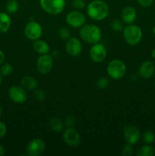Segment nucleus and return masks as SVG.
I'll return each instance as SVG.
<instances>
[{
    "label": "nucleus",
    "instance_id": "nucleus-1",
    "mask_svg": "<svg viewBox=\"0 0 155 156\" xmlns=\"http://www.w3.org/2000/svg\"><path fill=\"white\" fill-rule=\"evenodd\" d=\"M87 13L94 21H102L108 16L109 7L103 0H94L88 5Z\"/></svg>",
    "mask_w": 155,
    "mask_h": 156
},
{
    "label": "nucleus",
    "instance_id": "nucleus-2",
    "mask_svg": "<svg viewBox=\"0 0 155 156\" xmlns=\"http://www.w3.org/2000/svg\"><path fill=\"white\" fill-rule=\"evenodd\" d=\"M81 38L84 42L91 44L98 43L101 40V30L98 26L94 24H87L83 25L79 31Z\"/></svg>",
    "mask_w": 155,
    "mask_h": 156
},
{
    "label": "nucleus",
    "instance_id": "nucleus-3",
    "mask_svg": "<svg viewBox=\"0 0 155 156\" xmlns=\"http://www.w3.org/2000/svg\"><path fill=\"white\" fill-rule=\"evenodd\" d=\"M123 37L127 44L136 45L142 38V30L141 27L135 24H129L123 30Z\"/></svg>",
    "mask_w": 155,
    "mask_h": 156
},
{
    "label": "nucleus",
    "instance_id": "nucleus-4",
    "mask_svg": "<svg viewBox=\"0 0 155 156\" xmlns=\"http://www.w3.org/2000/svg\"><path fill=\"white\" fill-rule=\"evenodd\" d=\"M40 5L46 13L58 15L63 12L65 0H40Z\"/></svg>",
    "mask_w": 155,
    "mask_h": 156
},
{
    "label": "nucleus",
    "instance_id": "nucleus-5",
    "mask_svg": "<svg viewBox=\"0 0 155 156\" xmlns=\"http://www.w3.org/2000/svg\"><path fill=\"white\" fill-rule=\"evenodd\" d=\"M126 73V66L122 61L113 59L107 66V74L112 79L118 80L122 79Z\"/></svg>",
    "mask_w": 155,
    "mask_h": 156
},
{
    "label": "nucleus",
    "instance_id": "nucleus-6",
    "mask_svg": "<svg viewBox=\"0 0 155 156\" xmlns=\"http://www.w3.org/2000/svg\"><path fill=\"white\" fill-rule=\"evenodd\" d=\"M123 136L126 143L133 146L141 139V133L134 125H126L123 129Z\"/></svg>",
    "mask_w": 155,
    "mask_h": 156
},
{
    "label": "nucleus",
    "instance_id": "nucleus-7",
    "mask_svg": "<svg viewBox=\"0 0 155 156\" xmlns=\"http://www.w3.org/2000/svg\"><path fill=\"white\" fill-rule=\"evenodd\" d=\"M66 22L71 27H81L86 22V17L78 10L71 11L67 15Z\"/></svg>",
    "mask_w": 155,
    "mask_h": 156
},
{
    "label": "nucleus",
    "instance_id": "nucleus-8",
    "mask_svg": "<svg viewBox=\"0 0 155 156\" xmlns=\"http://www.w3.org/2000/svg\"><path fill=\"white\" fill-rule=\"evenodd\" d=\"M43 33L42 26L35 21H30L27 24L24 28L25 36L31 41H36L41 37Z\"/></svg>",
    "mask_w": 155,
    "mask_h": 156
},
{
    "label": "nucleus",
    "instance_id": "nucleus-9",
    "mask_svg": "<svg viewBox=\"0 0 155 156\" xmlns=\"http://www.w3.org/2000/svg\"><path fill=\"white\" fill-rule=\"evenodd\" d=\"M9 97L14 103L23 104L27 100V92L22 86L13 85L9 89Z\"/></svg>",
    "mask_w": 155,
    "mask_h": 156
},
{
    "label": "nucleus",
    "instance_id": "nucleus-10",
    "mask_svg": "<svg viewBox=\"0 0 155 156\" xmlns=\"http://www.w3.org/2000/svg\"><path fill=\"white\" fill-rule=\"evenodd\" d=\"M53 58L51 55L46 53L40 55L36 61V68L41 74H47L53 68Z\"/></svg>",
    "mask_w": 155,
    "mask_h": 156
},
{
    "label": "nucleus",
    "instance_id": "nucleus-11",
    "mask_svg": "<svg viewBox=\"0 0 155 156\" xmlns=\"http://www.w3.org/2000/svg\"><path fill=\"white\" fill-rule=\"evenodd\" d=\"M46 148L45 143L41 139L36 138L28 143L26 149V152L28 155L38 156L44 152Z\"/></svg>",
    "mask_w": 155,
    "mask_h": 156
},
{
    "label": "nucleus",
    "instance_id": "nucleus-12",
    "mask_svg": "<svg viewBox=\"0 0 155 156\" xmlns=\"http://www.w3.org/2000/svg\"><path fill=\"white\" fill-rule=\"evenodd\" d=\"M107 56L106 49L103 44L97 43L91 47L90 50V57L94 62H101L106 59Z\"/></svg>",
    "mask_w": 155,
    "mask_h": 156
},
{
    "label": "nucleus",
    "instance_id": "nucleus-13",
    "mask_svg": "<svg viewBox=\"0 0 155 156\" xmlns=\"http://www.w3.org/2000/svg\"><path fill=\"white\" fill-rule=\"evenodd\" d=\"M63 140L68 146L76 147L80 145L81 136L75 129L72 127H68L63 133Z\"/></svg>",
    "mask_w": 155,
    "mask_h": 156
},
{
    "label": "nucleus",
    "instance_id": "nucleus-14",
    "mask_svg": "<svg viewBox=\"0 0 155 156\" xmlns=\"http://www.w3.org/2000/svg\"><path fill=\"white\" fill-rule=\"evenodd\" d=\"M65 50L69 56H77L81 53L82 44L76 37H70L66 41Z\"/></svg>",
    "mask_w": 155,
    "mask_h": 156
},
{
    "label": "nucleus",
    "instance_id": "nucleus-15",
    "mask_svg": "<svg viewBox=\"0 0 155 156\" xmlns=\"http://www.w3.org/2000/svg\"><path fill=\"white\" fill-rule=\"evenodd\" d=\"M155 72V64L150 60H146L141 64L138 69V74L143 79H150Z\"/></svg>",
    "mask_w": 155,
    "mask_h": 156
},
{
    "label": "nucleus",
    "instance_id": "nucleus-16",
    "mask_svg": "<svg viewBox=\"0 0 155 156\" xmlns=\"http://www.w3.org/2000/svg\"><path fill=\"white\" fill-rule=\"evenodd\" d=\"M136 10L132 6H126L122 9L121 13L122 21L127 24H131L136 20Z\"/></svg>",
    "mask_w": 155,
    "mask_h": 156
},
{
    "label": "nucleus",
    "instance_id": "nucleus-17",
    "mask_svg": "<svg viewBox=\"0 0 155 156\" xmlns=\"http://www.w3.org/2000/svg\"><path fill=\"white\" fill-rule=\"evenodd\" d=\"M33 48L39 54L43 55L48 53L50 52V46L46 41L42 40H36L33 44Z\"/></svg>",
    "mask_w": 155,
    "mask_h": 156
},
{
    "label": "nucleus",
    "instance_id": "nucleus-18",
    "mask_svg": "<svg viewBox=\"0 0 155 156\" xmlns=\"http://www.w3.org/2000/svg\"><path fill=\"white\" fill-rule=\"evenodd\" d=\"M21 85L26 90L33 91L38 86L37 81L32 76H25L21 80Z\"/></svg>",
    "mask_w": 155,
    "mask_h": 156
},
{
    "label": "nucleus",
    "instance_id": "nucleus-19",
    "mask_svg": "<svg viewBox=\"0 0 155 156\" xmlns=\"http://www.w3.org/2000/svg\"><path fill=\"white\" fill-rule=\"evenodd\" d=\"M12 24L11 18L7 13L0 12V33H6L9 30Z\"/></svg>",
    "mask_w": 155,
    "mask_h": 156
},
{
    "label": "nucleus",
    "instance_id": "nucleus-20",
    "mask_svg": "<svg viewBox=\"0 0 155 156\" xmlns=\"http://www.w3.org/2000/svg\"><path fill=\"white\" fill-rule=\"evenodd\" d=\"M49 126L51 129V130L54 131L56 133H59L63 130L64 123L60 119L53 117L49 122Z\"/></svg>",
    "mask_w": 155,
    "mask_h": 156
},
{
    "label": "nucleus",
    "instance_id": "nucleus-21",
    "mask_svg": "<svg viewBox=\"0 0 155 156\" xmlns=\"http://www.w3.org/2000/svg\"><path fill=\"white\" fill-rule=\"evenodd\" d=\"M154 154V149H153V147L148 146V145L141 146L138 149V152H137V155L138 156H153Z\"/></svg>",
    "mask_w": 155,
    "mask_h": 156
},
{
    "label": "nucleus",
    "instance_id": "nucleus-22",
    "mask_svg": "<svg viewBox=\"0 0 155 156\" xmlns=\"http://www.w3.org/2000/svg\"><path fill=\"white\" fill-rule=\"evenodd\" d=\"M19 5L16 0H9L5 4V11L9 14H14L18 12Z\"/></svg>",
    "mask_w": 155,
    "mask_h": 156
},
{
    "label": "nucleus",
    "instance_id": "nucleus-23",
    "mask_svg": "<svg viewBox=\"0 0 155 156\" xmlns=\"http://www.w3.org/2000/svg\"><path fill=\"white\" fill-rule=\"evenodd\" d=\"M141 138L144 143L146 144H151L155 141V135L152 131L146 130L143 133Z\"/></svg>",
    "mask_w": 155,
    "mask_h": 156
},
{
    "label": "nucleus",
    "instance_id": "nucleus-24",
    "mask_svg": "<svg viewBox=\"0 0 155 156\" xmlns=\"http://www.w3.org/2000/svg\"><path fill=\"white\" fill-rule=\"evenodd\" d=\"M111 28H112L113 30H115V31H117V32L122 31L125 28L123 21L119 19L112 20V22H111Z\"/></svg>",
    "mask_w": 155,
    "mask_h": 156
},
{
    "label": "nucleus",
    "instance_id": "nucleus-25",
    "mask_svg": "<svg viewBox=\"0 0 155 156\" xmlns=\"http://www.w3.org/2000/svg\"><path fill=\"white\" fill-rule=\"evenodd\" d=\"M12 70H13V68L11 64L5 63L0 67V74L3 76H8L12 74Z\"/></svg>",
    "mask_w": 155,
    "mask_h": 156
},
{
    "label": "nucleus",
    "instance_id": "nucleus-26",
    "mask_svg": "<svg viewBox=\"0 0 155 156\" xmlns=\"http://www.w3.org/2000/svg\"><path fill=\"white\" fill-rule=\"evenodd\" d=\"M59 36L61 39L67 41L70 38V31L66 27H61L59 30Z\"/></svg>",
    "mask_w": 155,
    "mask_h": 156
},
{
    "label": "nucleus",
    "instance_id": "nucleus-27",
    "mask_svg": "<svg viewBox=\"0 0 155 156\" xmlns=\"http://www.w3.org/2000/svg\"><path fill=\"white\" fill-rule=\"evenodd\" d=\"M134 149L132 145L127 143L126 146L123 147L122 150V154L123 156H131L133 154Z\"/></svg>",
    "mask_w": 155,
    "mask_h": 156
},
{
    "label": "nucleus",
    "instance_id": "nucleus-28",
    "mask_svg": "<svg viewBox=\"0 0 155 156\" xmlns=\"http://www.w3.org/2000/svg\"><path fill=\"white\" fill-rule=\"evenodd\" d=\"M71 5L76 10H81L85 7L84 0H71Z\"/></svg>",
    "mask_w": 155,
    "mask_h": 156
},
{
    "label": "nucleus",
    "instance_id": "nucleus-29",
    "mask_svg": "<svg viewBox=\"0 0 155 156\" xmlns=\"http://www.w3.org/2000/svg\"><path fill=\"white\" fill-rule=\"evenodd\" d=\"M109 83V81L106 78L103 77V78H100V79L97 81V85L99 88H100V89H103V88H106V87L108 86Z\"/></svg>",
    "mask_w": 155,
    "mask_h": 156
},
{
    "label": "nucleus",
    "instance_id": "nucleus-30",
    "mask_svg": "<svg viewBox=\"0 0 155 156\" xmlns=\"http://www.w3.org/2000/svg\"><path fill=\"white\" fill-rule=\"evenodd\" d=\"M46 94L44 91L42 89H35L34 91V98L39 101H42L45 99Z\"/></svg>",
    "mask_w": 155,
    "mask_h": 156
},
{
    "label": "nucleus",
    "instance_id": "nucleus-31",
    "mask_svg": "<svg viewBox=\"0 0 155 156\" xmlns=\"http://www.w3.org/2000/svg\"><path fill=\"white\" fill-rule=\"evenodd\" d=\"M65 123L68 127H72L75 124V118L74 116L68 115L65 117Z\"/></svg>",
    "mask_w": 155,
    "mask_h": 156
},
{
    "label": "nucleus",
    "instance_id": "nucleus-32",
    "mask_svg": "<svg viewBox=\"0 0 155 156\" xmlns=\"http://www.w3.org/2000/svg\"><path fill=\"white\" fill-rule=\"evenodd\" d=\"M138 4L143 7H149L152 5L153 0H137Z\"/></svg>",
    "mask_w": 155,
    "mask_h": 156
},
{
    "label": "nucleus",
    "instance_id": "nucleus-33",
    "mask_svg": "<svg viewBox=\"0 0 155 156\" xmlns=\"http://www.w3.org/2000/svg\"><path fill=\"white\" fill-rule=\"evenodd\" d=\"M7 132V127L3 122L0 121V139L5 136Z\"/></svg>",
    "mask_w": 155,
    "mask_h": 156
},
{
    "label": "nucleus",
    "instance_id": "nucleus-34",
    "mask_svg": "<svg viewBox=\"0 0 155 156\" xmlns=\"http://www.w3.org/2000/svg\"><path fill=\"white\" fill-rule=\"evenodd\" d=\"M5 56L4 53L2 50H0V66L2 65L5 61Z\"/></svg>",
    "mask_w": 155,
    "mask_h": 156
},
{
    "label": "nucleus",
    "instance_id": "nucleus-35",
    "mask_svg": "<svg viewBox=\"0 0 155 156\" xmlns=\"http://www.w3.org/2000/svg\"><path fill=\"white\" fill-rule=\"evenodd\" d=\"M5 155V149L2 145H0V156H3Z\"/></svg>",
    "mask_w": 155,
    "mask_h": 156
},
{
    "label": "nucleus",
    "instance_id": "nucleus-36",
    "mask_svg": "<svg viewBox=\"0 0 155 156\" xmlns=\"http://www.w3.org/2000/svg\"><path fill=\"white\" fill-rule=\"evenodd\" d=\"M151 56H152V57L153 58V59H155V49H153V51H152Z\"/></svg>",
    "mask_w": 155,
    "mask_h": 156
},
{
    "label": "nucleus",
    "instance_id": "nucleus-37",
    "mask_svg": "<svg viewBox=\"0 0 155 156\" xmlns=\"http://www.w3.org/2000/svg\"><path fill=\"white\" fill-rule=\"evenodd\" d=\"M2 75L0 74V86L2 85Z\"/></svg>",
    "mask_w": 155,
    "mask_h": 156
},
{
    "label": "nucleus",
    "instance_id": "nucleus-38",
    "mask_svg": "<svg viewBox=\"0 0 155 156\" xmlns=\"http://www.w3.org/2000/svg\"><path fill=\"white\" fill-rule=\"evenodd\" d=\"M2 108L0 107V117L2 116Z\"/></svg>",
    "mask_w": 155,
    "mask_h": 156
},
{
    "label": "nucleus",
    "instance_id": "nucleus-39",
    "mask_svg": "<svg viewBox=\"0 0 155 156\" xmlns=\"http://www.w3.org/2000/svg\"><path fill=\"white\" fill-rule=\"evenodd\" d=\"M153 34L155 35V25L153 26Z\"/></svg>",
    "mask_w": 155,
    "mask_h": 156
},
{
    "label": "nucleus",
    "instance_id": "nucleus-40",
    "mask_svg": "<svg viewBox=\"0 0 155 156\" xmlns=\"http://www.w3.org/2000/svg\"><path fill=\"white\" fill-rule=\"evenodd\" d=\"M154 88H155V81H154Z\"/></svg>",
    "mask_w": 155,
    "mask_h": 156
},
{
    "label": "nucleus",
    "instance_id": "nucleus-41",
    "mask_svg": "<svg viewBox=\"0 0 155 156\" xmlns=\"http://www.w3.org/2000/svg\"><path fill=\"white\" fill-rule=\"evenodd\" d=\"M103 1H105V0H103Z\"/></svg>",
    "mask_w": 155,
    "mask_h": 156
}]
</instances>
